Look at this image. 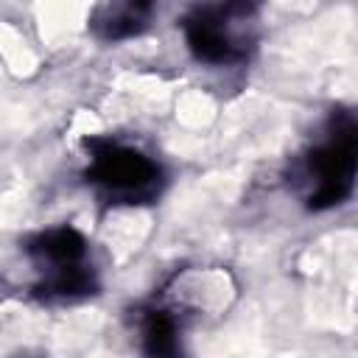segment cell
<instances>
[{
  "instance_id": "cell-1",
  "label": "cell",
  "mask_w": 358,
  "mask_h": 358,
  "mask_svg": "<svg viewBox=\"0 0 358 358\" xmlns=\"http://www.w3.org/2000/svg\"><path fill=\"white\" fill-rule=\"evenodd\" d=\"M84 148L90 154L84 176L109 204H148L162 193V165L143 148L115 137H87Z\"/></svg>"
},
{
  "instance_id": "cell-2",
  "label": "cell",
  "mask_w": 358,
  "mask_h": 358,
  "mask_svg": "<svg viewBox=\"0 0 358 358\" xmlns=\"http://www.w3.org/2000/svg\"><path fill=\"white\" fill-rule=\"evenodd\" d=\"M358 129L350 112L338 109L330 115L324 137L302 157L299 176L305 185L308 210H327L350 199L355 185L358 162Z\"/></svg>"
},
{
  "instance_id": "cell-3",
  "label": "cell",
  "mask_w": 358,
  "mask_h": 358,
  "mask_svg": "<svg viewBox=\"0 0 358 358\" xmlns=\"http://www.w3.org/2000/svg\"><path fill=\"white\" fill-rule=\"evenodd\" d=\"M182 34L190 53L204 64H235L249 53V45L235 34V17H229L221 3L190 8L182 20Z\"/></svg>"
},
{
  "instance_id": "cell-4",
  "label": "cell",
  "mask_w": 358,
  "mask_h": 358,
  "mask_svg": "<svg viewBox=\"0 0 358 358\" xmlns=\"http://www.w3.org/2000/svg\"><path fill=\"white\" fill-rule=\"evenodd\" d=\"M25 255L36 263L39 271H53V268L87 263L90 246L84 232H78L70 224H62V227H50L31 235L25 241Z\"/></svg>"
},
{
  "instance_id": "cell-5",
  "label": "cell",
  "mask_w": 358,
  "mask_h": 358,
  "mask_svg": "<svg viewBox=\"0 0 358 358\" xmlns=\"http://www.w3.org/2000/svg\"><path fill=\"white\" fill-rule=\"evenodd\" d=\"M154 0H106L95 17L92 31L103 42H123L148 31L154 20Z\"/></svg>"
},
{
  "instance_id": "cell-6",
  "label": "cell",
  "mask_w": 358,
  "mask_h": 358,
  "mask_svg": "<svg viewBox=\"0 0 358 358\" xmlns=\"http://www.w3.org/2000/svg\"><path fill=\"white\" fill-rule=\"evenodd\" d=\"M134 324L143 341V350L151 355H171L176 352V336L182 330V316L162 302L159 296H154L151 302H145L143 308H137L134 313Z\"/></svg>"
},
{
  "instance_id": "cell-7",
  "label": "cell",
  "mask_w": 358,
  "mask_h": 358,
  "mask_svg": "<svg viewBox=\"0 0 358 358\" xmlns=\"http://www.w3.org/2000/svg\"><path fill=\"white\" fill-rule=\"evenodd\" d=\"M42 277L34 285V296L42 302H78L98 291V277L90 263L64 266L53 271H39Z\"/></svg>"
},
{
  "instance_id": "cell-8",
  "label": "cell",
  "mask_w": 358,
  "mask_h": 358,
  "mask_svg": "<svg viewBox=\"0 0 358 358\" xmlns=\"http://www.w3.org/2000/svg\"><path fill=\"white\" fill-rule=\"evenodd\" d=\"M263 0H221V8L235 20H252L260 11Z\"/></svg>"
}]
</instances>
